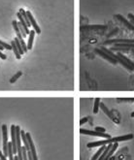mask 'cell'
I'll return each mask as SVG.
<instances>
[{
	"label": "cell",
	"mask_w": 134,
	"mask_h": 160,
	"mask_svg": "<svg viewBox=\"0 0 134 160\" xmlns=\"http://www.w3.org/2000/svg\"><path fill=\"white\" fill-rule=\"evenodd\" d=\"M134 50V43H121V44H114V47L111 48L110 51H129Z\"/></svg>",
	"instance_id": "obj_1"
},
{
	"label": "cell",
	"mask_w": 134,
	"mask_h": 160,
	"mask_svg": "<svg viewBox=\"0 0 134 160\" xmlns=\"http://www.w3.org/2000/svg\"><path fill=\"white\" fill-rule=\"evenodd\" d=\"M80 133L81 134H84V135H90V136H95V137H102V138H105V139H110L111 136L108 135L106 133H100V132H97V131H91V130H87V129H81L80 130Z\"/></svg>",
	"instance_id": "obj_2"
},
{
	"label": "cell",
	"mask_w": 134,
	"mask_h": 160,
	"mask_svg": "<svg viewBox=\"0 0 134 160\" xmlns=\"http://www.w3.org/2000/svg\"><path fill=\"white\" fill-rule=\"evenodd\" d=\"M109 144H113L112 143V138L110 139H105V140H102V141H96V142H91L89 143L87 146L89 148H96V147H102V146H106Z\"/></svg>",
	"instance_id": "obj_3"
},
{
	"label": "cell",
	"mask_w": 134,
	"mask_h": 160,
	"mask_svg": "<svg viewBox=\"0 0 134 160\" xmlns=\"http://www.w3.org/2000/svg\"><path fill=\"white\" fill-rule=\"evenodd\" d=\"M26 15L28 17V20H29V22H30L31 26L33 27V30L35 31V33L40 34L41 33V29H40L39 25H38V23L36 22V20H35V19L33 18V16H32V14H31V12L30 11H26Z\"/></svg>",
	"instance_id": "obj_4"
},
{
	"label": "cell",
	"mask_w": 134,
	"mask_h": 160,
	"mask_svg": "<svg viewBox=\"0 0 134 160\" xmlns=\"http://www.w3.org/2000/svg\"><path fill=\"white\" fill-rule=\"evenodd\" d=\"M94 51H95V53H96L98 55H100L101 57H103L104 59H106V60H108L109 62H111V63H113V64H117V63H118V61L116 60L115 58H113L112 56H110V55L107 54L106 53H104V51H102V50H100V49H95Z\"/></svg>",
	"instance_id": "obj_5"
},
{
	"label": "cell",
	"mask_w": 134,
	"mask_h": 160,
	"mask_svg": "<svg viewBox=\"0 0 134 160\" xmlns=\"http://www.w3.org/2000/svg\"><path fill=\"white\" fill-rule=\"evenodd\" d=\"M116 18H117V19L119 20V22H121L123 24V25L126 26L128 29H130V30L134 32V25H133V24L130 22H128V20H126L125 18H123V17H122V15H119H119H116Z\"/></svg>",
	"instance_id": "obj_6"
},
{
	"label": "cell",
	"mask_w": 134,
	"mask_h": 160,
	"mask_svg": "<svg viewBox=\"0 0 134 160\" xmlns=\"http://www.w3.org/2000/svg\"><path fill=\"white\" fill-rule=\"evenodd\" d=\"M121 43H134L133 39H110L105 41L104 45H110V44H121Z\"/></svg>",
	"instance_id": "obj_7"
},
{
	"label": "cell",
	"mask_w": 134,
	"mask_h": 160,
	"mask_svg": "<svg viewBox=\"0 0 134 160\" xmlns=\"http://www.w3.org/2000/svg\"><path fill=\"white\" fill-rule=\"evenodd\" d=\"M133 139V134H127L123 135V136H119V137H114L112 138V143H119V142H123V141H128Z\"/></svg>",
	"instance_id": "obj_8"
},
{
	"label": "cell",
	"mask_w": 134,
	"mask_h": 160,
	"mask_svg": "<svg viewBox=\"0 0 134 160\" xmlns=\"http://www.w3.org/2000/svg\"><path fill=\"white\" fill-rule=\"evenodd\" d=\"M106 25H83L81 26V30H105Z\"/></svg>",
	"instance_id": "obj_9"
},
{
	"label": "cell",
	"mask_w": 134,
	"mask_h": 160,
	"mask_svg": "<svg viewBox=\"0 0 134 160\" xmlns=\"http://www.w3.org/2000/svg\"><path fill=\"white\" fill-rule=\"evenodd\" d=\"M99 107L101 108V110L103 111V112H104L105 114H106L107 116H108L109 117H110V119H111L112 120H114L116 123H119V121L115 119V117L113 116V114H112V113L110 112V111L108 110V108H107L106 106H105V104H104V103H101V102H100V105H99Z\"/></svg>",
	"instance_id": "obj_10"
},
{
	"label": "cell",
	"mask_w": 134,
	"mask_h": 160,
	"mask_svg": "<svg viewBox=\"0 0 134 160\" xmlns=\"http://www.w3.org/2000/svg\"><path fill=\"white\" fill-rule=\"evenodd\" d=\"M28 43H27V50H31L32 49V46H33V40H34V36H35V31L32 29L30 30L29 34H28Z\"/></svg>",
	"instance_id": "obj_11"
},
{
	"label": "cell",
	"mask_w": 134,
	"mask_h": 160,
	"mask_svg": "<svg viewBox=\"0 0 134 160\" xmlns=\"http://www.w3.org/2000/svg\"><path fill=\"white\" fill-rule=\"evenodd\" d=\"M117 148H118V143H113L112 148H110V151H108L107 155L105 156L104 160H109V159H110V157H111V156H112L113 154H114V152L116 151V149H117Z\"/></svg>",
	"instance_id": "obj_12"
},
{
	"label": "cell",
	"mask_w": 134,
	"mask_h": 160,
	"mask_svg": "<svg viewBox=\"0 0 134 160\" xmlns=\"http://www.w3.org/2000/svg\"><path fill=\"white\" fill-rule=\"evenodd\" d=\"M20 139L23 140V144H24V148H26V151H30L29 149V145H28V142H27V139H26V133L24 132L23 130H20Z\"/></svg>",
	"instance_id": "obj_13"
},
{
	"label": "cell",
	"mask_w": 134,
	"mask_h": 160,
	"mask_svg": "<svg viewBox=\"0 0 134 160\" xmlns=\"http://www.w3.org/2000/svg\"><path fill=\"white\" fill-rule=\"evenodd\" d=\"M11 47H12V50H13V51H14V54H15V55H16L17 59H20V57H22V55L20 54L19 51H17V46H16V43H15V41H14V40L11 42Z\"/></svg>",
	"instance_id": "obj_14"
},
{
	"label": "cell",
	"mask_w": 134,
	"mask_h": 160,
	"mask_svg": "<svg viewBox=\"0 0 134 160\" xmlns=\"http://www.w3.org/2000/svg\"><path fill=\"white\" fill-rule=\"evenodd\" d=\"M117 61H118V62H119V63H121V64L123 66V67H125L126 69H128L129 71H132V70H134V69L131 67V66H130L129 64H127V63H126V62H125V60H123V59H122L121 57H119L118 55H117Z\"/></svg>",
	"instance_id": "obj_15"
},
{
	"label": "cell",
	"mask_w": 134,
	"mask_h": 160,
	"mask_svg": "<svg viewBox=\"0 0 134 160\" xmlns=\"http://www.w3.org/2000/svg\"><path fill=\"white\" fill-rule=\"evenodd\" d=\"M14 41H15V43H16V46H17V51H19V53L20 55H23L24 54V51L23 50V48H22V45H20V42L19 40V38L16 37L15 39H14Z\"/></svg>",
	"instance_id": "obj_16"
},
{
	"label": "cell",
	"mask_w": 134,
	"mask_h": 160,
	"mask_svg": "<svg viewBox=\"0 0 134 160\" xmlns=\"http://www.w3.org/2000/svg\"><path fill=\"white\" fill-rule=\"evenodd\" d=\"M105 148H106V146H102V147H100V148L98 149V151L92 156V158H91V160H97L98 157H99V156L102 154V152L104 151V149H105Z\"/></svg>",
	"instance_id": "obj_17"
},
{
	"label": "cell",
	"mask_w": 134,
	"mask_h": 160,
	"mask_svg": "<svg viewBox=\"0 0 134 160\" xmlns=\"http://www.w3.org/2000/svg\"><path fill=\"white\" fill-rule=\"evenodd\" d=\"M117 55H118L119 57H121L122 59H123V60H125V61L126 62V63H127V64H129V65L131 66V67H132V68L134 69V63H133V62H132L131 60H130V59H128L127 57H126V56H125V55H123L122 54H121V53L117 54Z\"/></svg>",
	"instance_id": "obj_18"
},
{
	"label": "cell",
	"mask_w": 134,
	"mask_h": 160,
	"mask_svg": "<svg viewBox=\"0 0 134 160\" xmlns=\"http://www.w3.org/2000/svg\"><path fill=\"white\" fill-rule=\"evenodd\" d=\"M100 50H102V51H104V53H106L107 54H109V55H110V56H112L113 58H115V59L117 60V54H115L112 51L108 50V49H106L105 47H101V48H100Z\"/></svg>",
	"instance_id": "obj_19"
},
{
	"label": "cell",
	"mask_w": 134,
	"mask_h": 160,
	"mask_svg": "<svg viewBox=\"0 0 134 160\" xmlns=\"http://www.w3.org/2000/svg\"><path fill=\"white\" fill-rule=\"evenodd\" d=\"M8 157L9 160H14V152L12 148V143H8Z\"/></svg>",
	"instance_id": "obj_20"
},
{
	"label": "cell",
	"mask_w": 134,
	"mask_h": 160,
	"mask_svg": "<svg viewBox=\"0 0 134 160\" xmlns=\"http://www.w3.org/2000/svg\"><path fill=\"white\" fill-rule=\"evenodd\" d=\"M99 105H100V98H95L94 106H93V113L94 114L98 113V110H99Z\"/></svg>",
	"instance_id": "obj_21"
},
{
	"label": "cell",
	"mask_w": 134,
	"mask_h": 160,
	"mask_svg": "<svg viewBox=\"0 0 134 160\" xmlns=\"http://www.w3.org/2000/svg\"><path fill=\"white\" fill-rule=\"evenodd\" d=\"M22 75H23V73L20 72V71L17 72V74H15V75H14V76H13V78H12L11 80H10V83H15V82L17 81V80L19 79V78L20 77V76H22Z\"/></svg>",
	"instance_id": "obj_22"
},
{
	"label": "cell",
	"mask_w": 134,
	"mask_h": 160,
	"mask_svg": "<svg viewBox=\"0 0 134 160\" xmlns=\"http://www.w3.org/2000/svg\"><path fill=\"white\" fill-rule=\"evenodd\" d=\"M0 46L1 47H3L4 49H6V50H12V47H11V45H9V44H7V43H5V42H3V41H1L0 40Z\"/></svg>",
	"instance_id": "obj_23"
},
{
	"label": "cell",
	"mask_w": 134,
	"mask_h": 160,
	"mask_svg": "<svg viewBox=\"0 0 134 160\" xmlns=\"http://www.w3.org/2000/svg\"><path fill=\"white\" fill-rule=\"evenodd\" d=\"M19 40H20V45H22V48H23V51H24V54H25L26 51H28V50H27V46H26L25 42H24L23 38V39H19Z\"/></svg>",
	"instance_id": "obj_24"
},
{
	"label": "cell",
	"mask_w": 134,
	"mask_h": 160,
	"mask_svg": "<svg viewBox=\"0 0 134 160\" xmlns=\"http://www.w3.org/2000/svg\"><path fill=\"white\" fill-rule=\"evenodd\" d=\"M118 102H134V98H118Z\"/></svg>",
	"instance_id": "obj_25"
},
{
	"label": "cell",
	"mask_w": 134,
	"mask_h": 160,
	"mask_svg": "<svg viewBox=\"0 0 134 160\" xmlns=\"http://www.w3.org/2000/svg\"><path fill=\"white\" fill-rule=\"evenodd\" d=\"M23 149V160H28L27 159V151H26V148H24V146L22 148Z\"/></svg>",
	"instance_id": "obj_26"
},
{
	"label": "cell",
	"mask_w": 134,
	"mask_h": 160,
	"mask_svg": "<svg viewBox=\"0 0 134 160\" xmlns=\"http://www.w3.org/2000/svg\"><path fill=\"white\" fill-rule=\"evenodd\" d=\"M95 131H97V132H100V133H105V131H106V129L103 127H95Z\"/></svg>",
	"instance_id": "obj_27"
},
{
	"label": "cell",
	"mask_w": 134,
	"mask_h": 160,
	"mask_svg": "<svg viewBox=\"0 0 134 160\" xmlns=\"http://www.w3.org/2000/svg\"><path fill=\"white\" fill-rule=\"evenodd\" d=\"M127 16H128V19L130 20V22H131L134 25V15H133V14H131V13H129Z\"/></svg>",
	"instance_id": "obj_28"
},
{
	"label": "cell",
	"mask_w": 134,
	"mask_h": 160,
	"mask_svg": "<svg viewBox=\"0 0 134 160\" xmlns=\"http://www.w3.org/2000/svg\"><path fill=\"white\" fill-rule=\"evenodd\" d=\"M87 120H89V119H87V117H84V119H82L80 120V125H82V124H84V123H86Z\"/></svg>",
	"instance_id": "obj_29"
},
{
	"label": "cell",
	"mask_w": 134,
	"mask_h": 160,
	"mask_svg": "<svg viewBox=\"0 0 134 160\" xmlns=\"http://www.w3.org/2000/svg\"><path fill=\"white\" fill-rule=\"evenodd\" d=\"M0 160H7V157L3 154V152L0 151Z\"/></svg>",
	"instance_id": "obj_30"
},
{
	"label": "cell",
	"mask_w": 134,
	"mask_h": 160,
	"mask_svg": "<svg viewBox=\"0 0 134 160\" xmlns=\"http://www.w3.org/2000/svg\"><path fill=\"white\" fill-rule=\"evenodd\" d=\"M27 159H28V160H33V159H32V155H31L30 151H27Z\"/></svg>",
	"instance_id": "obj_31"
},
{
	"label": "cell",
	"mask_w": 134,
	"mask_h": 160,
	"mask_svg": "<svg viewBox=\"0 0 134 160\" xmlns=\"http://www.w3.org/2000/svg\"><path fill=\"white\" fill-rule=\"evenodd\" d=\"M0 58H1V59H6V58H7V56L2 53L1 51H0Z\"/></svg>",
	"instance_id": "obj_32"
},
{
	"label": "cell",
	"mask_w": 134,
	"mask_h": 160,
	"mask_svg": "<svg viewBox=\"0 0 134 160\" xmlns=\"http://www.w3.org/2000/svg\"><path fill=\"white\" fill-rule=\"evenodd\" d=\"M14 160H19V157H17V155L16 154L15 156H14Z\"/></svg>",
	"instance_id": "obj_33"
},
{
	"label": "cell",
	"mask_w": 134,
	"mask_h": 160,
	"mask_svg": "<svg viewBox=\"0 0 134 160\" xmlns=\"http://www.w3.org/2000/svg\"><path fill=\"white\" fill-rule=\"evenodd\" d=\"M3 50H4V48H3V47H1V46H0V51H2Z\"/></svg>",
	"instance_id": "obj_34"
},
{
	"label": "cell",
	"mask_w": 134,
	"mask_h": 160,
	"mask_svg": "<svg viewBox=\"0 0 134 160\" xmlns=\"http://www.w3.org/2000/svg\"><path fill=\"white\" fill-rule=\"evenodd\" d=\"M131 117H134V112H133V113L131 114Z\"/></svg>",
	"instance_id": "obj_35"
}]
</instances>
